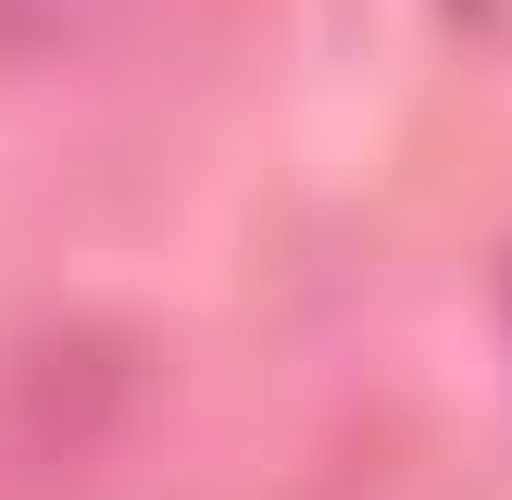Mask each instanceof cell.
Instances as JSON below:
<instances>
[{
  "label": "cell",
  "instance_id": "obj_1",
  "mask_svg": "<svg viewBox=\"0 0 512 500\" xmlns=\"http://www.w3.org/2000/svg\"><path fill=\"white\" fill-rule=\"evenodd\" d=\"M100 0H0V50H63Z\"/></svg>",
  "mask_w": 512,
  "mask_h": 500
}]
</instances>
